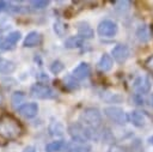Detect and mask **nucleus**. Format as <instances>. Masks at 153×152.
Here are the masks:
<instances>
[{
    "label": "nucleus",
    "instance_id": "obj_27",
    "mask_svg": "<svg viewBox=\"0 0 153 152\" xmlns=\"http://www.w3.org/2000/svg\"><path fill=\"white\" fill-rule=\"evenodd\" d=\"M145 66H146V68H147L149 72H152V73H153V55H152V56H149V57L145 61Z\"/></svg>",
    "mask_w": 153,
    "mask_h": 152
},
{
    "label": "nucleus",
    "instance_id": "obj_26",
    "mask_svg": "<svg viewBox=\"0 0 153 152\" xmlns=\"http://www.w3.org/2000/svg\"><path fill=\"white\" fill-rule=\"evenodd\" d=\"M130 6V1H117L115 2V7L118 11H127Z\"/></svg>",
    "mask_w": 153,
    "mask_h": 152
},
{
    "label": "nucleus",
    "instance_id": "obj_32",
    "mask_svg": "<svg viewBox=\"0 0 153 152\" xmlns=\"http://www.w3.org/2000/svg\"><path fill=\"white\" fill-rule=\"evenodd\" d=\"M151 103H152V105H153V95H152V97H151Z\"/></svg>",
    "mask_w": 153,
    "mask_h": 152
},
{
    "label": "nucleus",
    "instance_id": "obj_16",
    "mask_svg": "<svg viewBox=\"0 0 153 152\" xmlns=\"http://www.w3.org/2000/svg\"><path fill=\"white\" fill-rule=\"evenodd\" d=\"M16 68H17V65L13 61L5 59V57H0V73L11 74L16 71Z\"/></svg>",
    "mask_w": 153,
    "mask_h": 152
},
{
    "label": "nucleus",
    "instance_id": "obj_30",
    "mask_svg": "<svg viewBox=\"0 0 153 152\" xmlns=\"http://www.w3.org/2000/svg\"><path fill=\"white\" fill-rule=\"evenodd\" d=\"M23 152H36V150H35V147L33 146H27V147H25L24 148V151Z\"/></svg>",
    "mask_w": 153,
    "mask_h": 152
},
{
    "label": "nucleus",
    "instance_id": "obj_10",
    "mask_svg": "<svg viewBox=\"0 0 153 152\" xmlns=\"http://www.w3.org/2000/svg\"><path fill=\"white\" fill-rule=\"evenodd\" d=\"M42 43V35L37 31H31L26 35L23 45L26 48H32V47H37Z\"/></svg>",
    "mask_w": 153,
    "mask_h": 152
},
{
    "label": "nucleus",
    "instance_id": "obj_22",
    "mask_svg": "<svg viewBox=\"0 0 153 152\" xmlns=\"http://www.w3.org/2000/svg\"><path fill=\"white\" fill-rule=\"evenodd\" d=\"M63 68H65V65H63L60 60H55V61H53L51 65H50V67H49L50 72L54 73V74H59L60 72L63 71Z\"/></svg>",
    "mask_w": 153,
    "mask_h": 152
},
{
    "label": "nucleus",
    "instance_id": "obj_7",
    "mask_svg": "<svg viewBox=\"0 0 153 152\" xmlns=\"http://www.w3.org/2000/svg\"><path fill=\"white\" fill-rule=\"evenodd\" d=\"M22 38L20 31H12L8 35L0 37V49L1 50H12L16 44Z\"/></svg>",
    "mask_w": 153,
    "mask_h": 152
},
{
    "label": "nucleus",
    "instance_id": "obj_11",
    "mask_svg": "<svg viewBox=\"0 0 153 152\" xmlns=\"http://www.w3.org/2000/svg\"><path fill=\"white\" fill-rule=\"evenodd\" d=\"M134 89L139 93H147L151 90V81L147 77H139L134 81Z\"/></svg>",
    "mask_w": 153,
    "mask_h": 152
},
{
    "label": "nucleus",
    "instance_id": "obj_12",
    "mask_svg": "<svg viewBox=\"0 0 153 152\" xmlns=\"http://www.w3.org/2000/svg\"><path fill=\"white\" fill-rule=\"evenodd\" d=\"M88 74H90V66H88V63H86V62L79 63V65L73 69V73H72V75H73L76 80H82V79L87 78Z\"/></svg>",
    "mask_w": 153,
    "mask_h": 152
},
{
    "label": "nucleus",
    "instance_id": "obj_4",
    "mask_svg": "<svg viewBox=\"0 0 153 152\" xmlns=\"http://www.w3.org/2000/svg\"><path fill=\"white\" fill-rule=\"evenodd\" d=\"M104 115L112 122L117 124H126L129 121V116L126 114V111L120 107H106L104 108Z\"/></svg>",
    "mask_w": 153,
    "mask_h": 152
},
{
    "label": "nucleus",
    "instance_id": "obj_14",
    "mask_svg": "<svg viewBox=\"0 0 153 152\" xmlns=\"http://www.w3.org/2000/svg\"><path fill=\"white\" fill-rule=\"evenodd\" d=\"M129 120L130 122L136 126V127H145L146 123H147V117L145 114L140 113V111H131L130 115H129Z\"/></svg>",
    "mask_w": 153,
    "mask_h": 152
},
{
    "label": "nucleus",
    "instance_id": "obj_18",
    "mask_svg": "<svg viewBox=\"0 0 153 152\" xmlns=\"http://www.w3.org/2000/svg\"><path fill=\"white\" fill-rule=\"evenodd\" d=\"M84 43V39L81 37L76 36H71L65 41V47L68 49H74V48H80Z\"/></svg>",
    "mask_w": 153,
    "mask_h": 152
},
{
    "label": "nucleus",
    "instance_id": "obj_29",
    "mask_svg": "<svg viewBox=\"0 0 153 152\" xmlns=\"http://www.w3.org/2000/svg\"><path fill=\"white\" fill-rule=\"evenodd\" d=\"M108 152H126V151L120 146H112Z\"/></svg>",
    "mask_w": 153,
    "mask_h": 152
},
{
    "label": "nucleus",
    "instance_id": "obj_31",
    "mask_svg": "<svg viewBox=\"0 0 153 152\" xmlns=\"http://www.w3.org/2000/svg\"><path fill=\"white\" fill-rule=\"evenodd\" d=\"M148 140H149V142H151V144H152V145H153V136H151V138H149V139H148Z\"/></svg>",
    "mask_w": 153,
    "mask_h": 152
},
{
    "label": "nucleus",
    "instance_id": "obj_25",
    "mask_svg": "<svg viewBox=\"0 0 153 152\" xmlns=\"http://www.w3.org/2000/svg\"><path fill=\"white\" fill-rule=\"evenodd\" d=\"M54 30H55V32H56L59 36H62V35L65 34V31L67 30V26H65L61 22H56V23L54 24Z\"/></svg>",
    "mask_w": 153,
    "mask_h": 152
},
{
    "label": "nucleus",
    "instance_id": "obj_28",
    "mask_svg": "<svg viewBox=\"0 0 153 152\" xmlns=\"http://www.w3.org/2000/svg\"><path fill=\"white\" fill-rule=\"evenodd\" d=\"M11 4L8 1H0V12L1 11H8L11 8Z\"/></svg>",
    "mask_w": 153,
    "mask_h": 152
},
{
    "label": "nucleus",
    "instance_id": "obj_9",
    "mask_svg": "<svg viewBox=\"0 0 153 152\" xmlns=\"http://www.w3.org/2000/svg\"><path fill=\"white\" fill-rule=\"evenodd\" d=\"M129 54H130L129 48L126 44H117L111 50V55H112L114 60L118 63H123L129 57Z\"/></svg>",
    "mask_w": 153,
    "mask_h": 152
},
{
    "label": "nucleus",
    "instance_id": "obj_1",
    "mask_svg": "<svg viewBox=\"0 0 153 152\" xmlns=\"http://www.w3.org/2000/svg\"><path fill=\"white\" fill-rule=\"evenodd\" d=\"M94 129L82 124L81 122H73L68 126V133L71 138L74 140V142L85 144L87 140L93 138Z\"/></svg>",
    "mask_w": 153,
    "mask_h": 152
},
{
    "label": "nucleus",
    "instance_id": "obj_23",
    "mask_svg": "<svg viewBox=\"0 0 153 152\" xmlns=\"http://www.w3.org/2000/svg\"><path fill=\"white\" fill-rule=\"evenodd\" d=\"M63 81H65V86H66L67 89H69V90H74V89H78V87H79L78 81H76V79H75L73 75L66 77V78L63 79Z\"/></svg>",
    "mask_w": 153,
    "mask_h": 152
},
{
    "label": "nucleus",
    "instance_id": "obj_2",
    "mask_svg": "<svg viewBox=\"0 0 153 152\" xmlns=\"http://www.w3.org/2000/svg\"><path fill=\"white\" fill-rule=\"evenodd\" d=\"M0 133L6 139H13L20 134V124L19 121L13 118L12 116L4 115L0 118Z\"/></svg>",
    "mask_w": 153,
    "mask_h": 152
},
{
    "label": "nucleus",
    "instance_id": "obj_3",
    "mask_svg": "<svg viewBox=\"0 0 153 152\" xmlns=\"http://www.w3.org/2000/svg\"><path fill=\"white\" fill-rule=\"evenodd\" d=\"M80 120L82 124L92 129H96L102 124V114L97 108H86L81 113Z\"/></svg>",
    "mask_w": 153,
    "mask_h": 152
},
{
    "label": "nucleus",
    "instance_id": "obj_19",
    "mask_svg": "<svg viewBox=\"0 0 153 152\" xmlns=\"http://www.w3.org/2000/svg\"><path fill=\"white\" fill-rule=\"evenodd\" d=\"M136 37L139 38L140 42H147L149 39V31L147 29L146 25H141L137 30H136Z\"/></svg>",
    "mask_w": 153,
    "mask_h": 152
},
{
    "label": "nucleus",
    "instance_id": "obj_15",
    "mask_svg": "<svg viewBox=\"0 0 153 152\" xmlns=\"http://www.w3.org/2000/svg\"><path fill=\"white\" fill-rule=\"evenodd\" d=\"M114 61H112V56H110L109 54H103L97 63L98 69H100L102 72H108L112 68Z\"/></svg>",
    "mask_w": 153,
    "mask_h": 152
},
{
    "label": "nucleus",
    "instance_id": "obj_5",
    "mask_svg": "<svg viewBox=\"0 0 153 152\" xmlns=\"http://www.w3.org/2000/svg\"><path fill=\"white\" fill-rule=\"evenodd\" d=\"M30 93L32 97L38 99H53L56 97V92L48 85L42 83H36L31 86Z\"/></svg>",
    "mask_w": 153,
    "mask_h": 152
},
{
    "label": "nucleus",
    "instance_id": "obj_8",
    "mask_svg": "<svg viewBox=\"0 0 153 152\" xmlns=\"http://www.w3.org/2000/svg\"><path fill=\"white\" fill-rule=\"evenodd\" d=\"M17 113L25 117V118H32L37 115L38 113V104L35 103V102H30V103H25V104H22L20 107L17 108Z\"/></svg>",
    "mask_w": 153,
    "mask_h": 152
},
{
    "label": "nucleus",
    "instance_id": "obj_13",
    "mask_svg": "<svg viewBox=\"0 0 153 152\" xmlns=\"http://www.w3.org/2000/svg\"><path fill=\"white\" fill-rule=\"evenodd\" d=\"M78 36L82 39L92 38L93 37V30L86 22H79L78 23Z\"/></svg>",
    "mask_w": 153,
    "mask_h": 152
},
{
    "label": "nucleus",
    "instance_id": "obj_17",
    "mask_svg": "<svg viewBox=\"0 0 153 152\" xmlns=\"http://www.w3.org/2000/svg\"><path fill=\"white\" fill-rule=\"evenodd\" d=\"M67 147V142L63 140H55L49 142L45 146V152H61V151H66Z\"/></svg>",
    "mask_w": 153,
    "mask_h": 152
},
{
    "label": "nucleus",
    "instance_id": "obj_24",
    "mask_svg": "<svg viewBox=\"0 0 153 152\" xmlns=\"http://www.w3.org/2000/svg\"><path fill=\"white\" fill-rule=\"evenodd\" d=\"M29 4H30V6H31L32 8L42 10V8H45V7L50 4V1H49V0H32V1H30Z\"/></svg>",
    "mask_w": 153,
    "mask_h": 152
},
{
    "label": "nucleus",
    "instance_id": "obj_20",
    "mask_svg": "<svg viewBox=\"0 0 153 152\" xmlns=\"http://www.w3.org/2000/svg\"><path fill=\"white\" fill-rule=\"evenodd\" d=\"M24 98H25V93H24L23 91H16V92L12 93L11 103H12L13 107H17V105H19L20 103H23Z\"/></svg>",
    "mask_w": 153,
    "mask_h": 152
},
{
    "label": "nucleus",
    "instance_id": "obj_6",
    "mask_svg": "<svg viewBox=\"0 0 153 152\" xmlns=\"http://www.w3.org/2000/svg\"><path fill=\"white\" fill-rule=\"evenodd\" d=\"M97 32L102 37H112L117 32V24L110 19H104L98 24Z\"/></svg>",
    "mask_w": 153,
    "mask_h": 152
},
{
    "label": "nucleus",
    "instance_id": "obj_21",
    "mask_svg": "<svg viewBox=\"0 0 153 152\" xmlns=\"http://www.w3.org/2000/svg\"><path fill=\"white\" fill-rule=\"evenodd\" d=\"M51 135H62L63 134V127L60 122H53L49 127Z\"/></svg>",
    "mask_w": 153,
    "mask_h": 152
}]
</instances>
